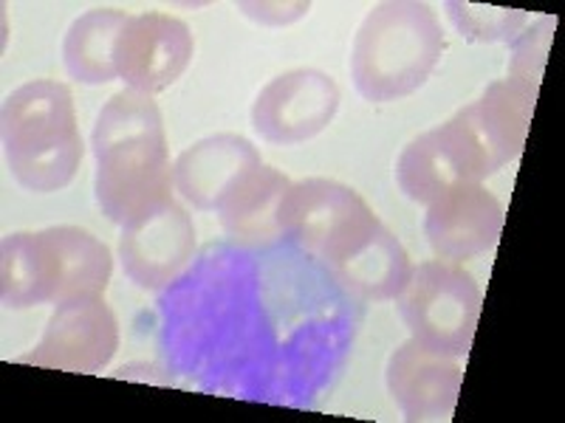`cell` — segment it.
Segmentation results:
<instances>
[{
  "instance_id": "cell-1",
  "label": "cell",
  "mask_w": 565,
  "mask_h": 423,
  "mask_svg": "<svg viewBox=\"0 0 565 423\" xmlns=\"http://www.w3.org/2000/svg\"><path fill=\"white\" fill-rule=\"evenodd\" d=\"M90 150L97 159V204L114 224L125 226L173 198L164 119L150 94L122 90L110 97L90 130Z\"/></svg>"
},
{
  "instance_id": "cell-2",
  "label": "cell",
  "mask_w": 565,
  "mask_h": 423,
  "mask_svg": "<svg viewBox=\"0 0 565 423\" xmlns=\"http://www.w3.org/2000/svg\"><path fill=\"white\" fill-rule=\"evenodd\" d=\"M0 139L9 173L29 193L65 189L85 153L71 90L54 79L20 85L3 99Z\"/></svg>"
},
{
  "instance_id": "cell-3",
  "label": "cell",
  "mask_w": 565,
  "mask_h": 423,
  "mask_svg": "<svg viewBox=\"0 0 565 423\" xmlns=\"http://www.w3.org/2000/svg\"><path fill=\"white\" fill-rule=\"evenodd\" d=\"M441 52L444 29L430 3H376L353 37V85L367 102H396L430 79Z\"/></svg>"
},
{
  "instance_id": "cell-4",
  "label": "cell",
  "mask_w": 565,
  "mask_h": 423,
  "mask_svg": "<svg viewBox=\"0 0 565 423\" xmlns=\"http://www.w3.org/2000/svg\"><path fill=\"white\" fill-rule=\"evenodd\" d=\"M396 302L413 339L450 359L467 356L481 316V289L461 265L447 260L416 265Z\"/></svg>"
},
{
  "instance_id": "cell-5",
  "label": "cell",
  "mask_w": 565,
  "mask_h": 423,
  "mask_svg": "<svg viewBox=\"0 0 565 423\" xmlns=\"http://www.w3.org/2000/svg\"><path fill=\"white\" fill-rule=\"evenodd\" d=\"M380 218L356 189L331 178L291 181L282 200V231L331 263L360 243Z\"/></svg>"
},
{
  "instance_id": "cell-6",
  "label": "cell",
  "mask_w": 565,
  "mask_h": 423,
  "mask_svg": "<svg viewBox=\"0 0 565 423\" xmlns=\"http://www.w3.org/2000/svg\"><path fill=\"white\" fill-rule=\"evenodd\" d=\"M489 175L494 173L487 155L458 113L450 122L416 135L396 161L398 189L424 206L458 186L481 184Z\"/></svg>"
},
{
  "instance_id": "cell-7",
  "label": "cell",
  "mask_w": 565,
  "mask_h": 423,
  "mask_svg": "<svg viewBox=\"0 0 565 423\" xmlns=\"http://www.w3.org/2000/svg\"><path fill=\"white\" fill-rule=\"evenodd\" d=\"M119 325L103 294H83L57 302L38 347L20 356V365L65 372H97L114 359Z\"/></svg>"
},
{
  "instance_id": "cell-8",
  "label": "cell",
  "mask_w": 565,
  "mask_h": 423,
  "mask_svg": "<svg viewBox=\"0 0 565 423\" xmlns=\"http://www.w3.org/2000/svg\"><path fill=\"white\" fill-rule=\"evenodd\" d=\"M193 254V218L175 198L136 215L119 235V260L125 274L145 291H159L179 280Z\"/></svg>"
},
{
  "instance_id": "cell-9",
  "label": "cell",
  "mask_w": 565,
  "mask_h": 423,
  "mask_svg": "<svg viewBox=\"0 0 565 423\" xmlns=\"http://www.w3.org/2000/svg\"><path fill=\"white\" fill-rule=\"evenodd\" d=\"M340 88L317 68H295L260 88L252 105V128L271 144H300L334 122Z\"/></svg>"
},
{
  "instance_id": "cell-10",
  "label": "cell",
  "mask_w": 565,
  "mask_h": 423,
  "mask_svg": "<svg viewBox=\"0 0 565 423\" xmlns=\"http://www.w3.org/2000/svg\"><path fill=\"white\" fill-rule=\"evenodd\" d=\"M193 52V32L184 20L161 12L136 14L116 40V74L130 90L156 94L184 74Z\"/></svg>"
},
{
  "instance_id": "cell-11",
  "label": "cell",
  "mask_w": 565,
  "mask_h": 423,
  "mask_svg": "<svg viewBox=\"0 0 565 423\" xmlns=\"http://www.w3.org/2000/svg\"><path fill=\"white\" fill-rule=\"evenodd\" d=\"M503 206L487 186L469 184L427 206L424 235L433 254L447 263H467L501 240Z\"/></svg>"
},
{
  "instance_id": "cell-12",
  "label": "cell",
  "mask_w": 565,
  "mask_h": 423,
  "mask_svg": "<svg viewBox=\"0 0 565 423\" xmlns=\"http://www.w3.org/2000/svg\"><path fill=\"white\" fill-rule=\"evenodd\" d=\"M387 390L411 421H447L458 404L463 370L441 352L411 339L387 361Z\"/></svg>"
},
{
  "instance_id": "cell-13",
  "label": "cell",
  "mask_w": 565,
  "mask_h": 423,
  "mask_svg": "<svg viewBox=\"0 0 565 423\" xmlns=\"http://www.w3.org/2000/svg\"><path fill=\"white\" fill-rule=\"evenodd\" d=\"M257 164H264L260 153L244 135H206L179 155L173 164V184L195 209H218L232 186Z\"/></svg>"
},
{
  "instance_id": "cell-14",
  "label": "cell",
  "mask_w": 565,
  "mask_h": 423,
  "mask_svg": "<svg viewBox=\"0 0 565 423\" xmlns=\"http://www.w3.org/2000/svg\"><path fill=\"white\" fill-rule=\"evenodd\" d=\"M534 99L537 94L523 88L521 83L498 79L483 90L481 99L458 110L469 133L481 144L492 173L521 155L534 116Z\"/></svg>"
},
{
  "instance_id": "cell-15",
  "label": "cell",
  "mask_w": 565,
  "mask_h": 423,
  "mask_svg": "<svg viewBox=\"0 0 565 423\" xmlns=\"http://www.w3.org/2000/svg\"><path fill=\"white\" fill-rule=\"evenodd\" d=\"M291 181L277 170L257 164L221 200V226L230 240L244 246L271 243L282 235V200Z\"/></svg>"
},
{
  "instance_id": "cell-16",
  "label": "cell",
  "mask_w": 565,
  "mask_h": 423,
  "mask_svg": "<svg viewBox=\"0 0 565 423\" xmlns=\"http://www.w3.org/2000/svg\"><path fill=\"white\" fill-rule=\"evenodd\" d=\"M328 265L345 289L373 302L396 300L413 274V263L405 246L398 243L396 235L382 220L367 231L360 243L342 251Z\"/></svg>"
},
{
  "instance_id": "cell-17",
  "label": "cell",
  "mask_w": 565,
  "mask_h": 423,
  "mask_svg": "<svg viewBox=\"0 0 565 423\" xmlns=\"http://www.w3.org/2000/svg\"><path fill=\"white\" fill-rule=\"evenodd\" d=\"M40 238L52 260L57 302L83 294H105L114 260L103 240L79 226H52L40 231Z\"/></svg>"
},
{
  "instance_id": "cell-18",
  "label": "cell",
  "mask_w": 565,
  "mask_h": 423,
  "mask_svg": "<svg viewBox=\"0 0 565 423\" xmlns=\"http://www.w3.org/2000/svg\"><path fill=\"white\" fill-rule=\"evenodd\" d=\"M130 14L119 9H90L71 23L63 43V63L71 79L85 85H105L116 74V40Z\"/></svg>"
},
{
  "instance_id": "cell-19",
  "label": "cell",
  "mask_w": 565,
  "mask_h": 423,
  "mask_svg": "<svg viewBox=\"0 0 565 423\" xmlns=\"http://www.w3.org/2000/svg\"><path fill=\"white\" fill-rule=\"evenodd\" d=\"M0 300L14 311L57 302L52 260L40 231H18L0 246Z\"/></svg>"
},
{
  "instance_id": "cell-20",
  "label": "cell",
  "mask_w": 565,
  "mask_h": 423,
  "mask_svg": "<svg viewBox=\"0 0 565 423\" xmlns=\"http://www.w3.org/2000/svg\"><path fill=\"white\" fill-rule=\"evenodd\" d=\"M458 32L472 43H509L523 34L529 14L521 9L478 7V3H447Z\"/></svg>"
},
{
  "instance_id": "cell-21",
  "label": "cell",
  "mask_w": 565,
  "mask_h": 423,
  "mask_svg": "<svg viewBox=\"0 0 565 423\" xmlns=\"http://www.w3.org/2000/svg\"><path fill=\"white\" fill-rule=\"evenodd\" d=\"M554 29H557V20L543 18L540 23H534L532 29L514 40V52L509 59V77L512 83H521L523 88L534 90L537 94L540 77H543V68H546L548 45L554 40Z\"/></svg>"
}]
</instances>
